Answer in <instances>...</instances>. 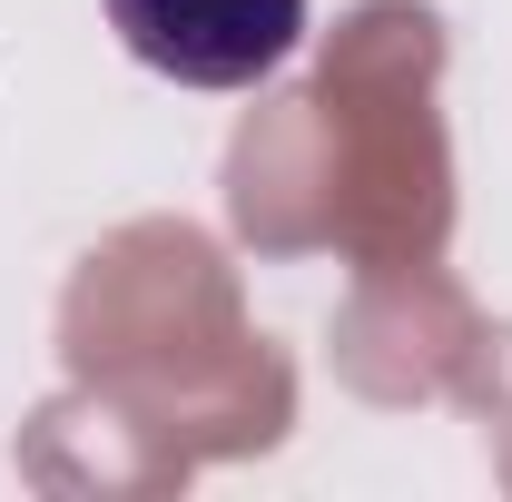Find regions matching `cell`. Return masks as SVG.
<instances>
[{"mask_svg": "<svg viewBox=\"0 0 512 502\" xmlns=\"http://www.w3.org/2000/svg\"><path fill=\"white\" fill-rule=\"evenodd\" d=\"M109 30L178 89H256L296 60L306 0H109Z\"/></svg>", "mask_w": 512, "mask_h": 502, "instance_id": "cell-1", "label": "cell"}]
</instances>
